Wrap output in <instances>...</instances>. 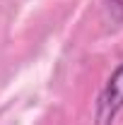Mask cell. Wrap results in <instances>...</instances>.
<instances>
[{
  "mask_svg": "<svg viewBox=\"0 0 123 125\" xmlns=\"http://www.w3.org/2000/svg\"><path fill=\"white\" fill-rule=\"evenodd\" d=\"M121 111H123V62L111 72L104 89L97 96L94 125H111Z\"/></svg>",
  "mask_w": 123,
  "mask_h": 125,
  "instance_id": "obj_1",
  "label": "cell"
}]
</instances>
